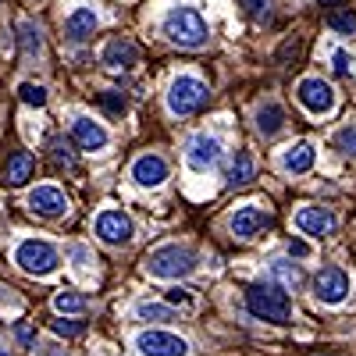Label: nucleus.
Masks as SVG:
<instances>
[{"mask_svg": "<svg viewBox=\"0 0 356 356\" xmlns=\"http://www.w3.org/2000/svg\"><path fill=\"white\" fill-rule=\"evenodd\" d=\"M246 310L267 324H289L292 321V300L275 282H257L246 289Z\"/></svg>", "mask_w": 356, "mask_h": 356, "instance_id": "f257e3e1", "label": "nucleus"}, {"mask_svg": "<svg viewBox=\"0 0 356 356\" xmlns=\"http://www.w3.org/2000/svg\"><path fill=\"white\" fill-rule=\"evenodd\" d=\"M164 36L178 47H203L207 43V22L196 8H171L164 18Z\"/></svg>", "mask_w": 356, "mask_h": 356, "instance_id": "f03ea898", "label": "nucleus"}, {"mask_svg": "<svg viewBox=\"0 0 356 356\" xmlns=\"http://www.w3.org/2000/svg\"><path fill=\"white\" fill-rule=\"evenodd\" d=\"M146 267H150L154 278L171 282V278L193 275V271H196V257H193L186 246H161V250H154L150 257H146Z\"/></svg>", "mask_w": 356, "mask_h": 356, "instance_id": "7ed1b4c3", "label": "nucleus"}, {"mask_svg": "<svg viewBox=\"0 0 356 356\" xmlns=\"http://www.w3.org/2000/svg\"><path fill=\"white\" fill-rule=\"evenodd\" d=\"M207 104V86L193 75H178L168 89V111L186 118V114H196L200 107Z\"/></svg>", "mask_w": 356, "mask_h": 356, "instance_id": "20e7f679", "label": "nucleus"}, {"mask_svg": "<svg viewBox=\"0 0 356 356\" xmlns=\"http://www.w3.org/2000/svg\"><path fill=\"white\" fill-rule=\"evenodd\" d=\"M15 264L22 267L25 275H50L57 264V250L50 246V243H43V239H25V243H18V250H15Z\"/></svg>", "mask_w": 356, "mask_h": 356, "instance_id": "39448f33", "label": "nucleus"}, {"mask_svg": "<svg viewBox=\"0 0 356 356\" xmlns=\"http://www.w3.org/2000/svg\"><path fill=\"white\" fill-rule=\"evenodd\" d=\"M136 349L143 356H186L189 342L171 335V332H139L136 335Z\"/></svg>", "mask_w": 356, "mask_h": 356, "instance_id": "423d86ee", "label": "nucleus"}, {"mask_svg": "<svg viewBox=\"0 0 356 356\" xmlns=\"http://www.w3.org/2000/svg\"><path fill=\"white\" fill-rule=\"evenodd\" d=\"M314 296L321 303H342L349 296V275L342 271V267H321L317 278H314Z\"/></svg>", "mask_w": 356, "mask_h": 356, "instance_id": "0eeeda50", "label": "nucleus"}, {"mask_svg": "<svg viewBox=\"0 0 356 356\" xmlns=\"http://www.w3.org/2000/svg\"><path fill=\"white\" fill-rule=\"evenodd\" d=\"M300 104L310 111V114H328L335 107V89L324 82V79H303L300 89H296Z\"/></svg>", "mask_w": 356, "mask_h": 356, "instance_id": "6e6552de", "label": "nucleus"}, {"mask_svg": "<svg viewBox=\"0 0 356 356\" xmlns=\"http://www.w3.org/2000/svg\"><path fill=\"white\" fill-rule=\"evenodd\" d=\"M29 211L40 214V218H61L68 211V196L57 186H36L29 193Z\"/></svg>", "mask_w": 356, "mask_h": 356, "instance_id": "1a4fd4ad", "label": "nucleus"}, {"mask_svg": "<svg viewBox=\"0 0 356 356\" xmlns=\"http://www.w3.org/2000/svg\"><path fill=\"white\" fill-rule=\"evenodd\" d=\"M264 228H271V214L257 203H246L232 214V232L239 235V239H253V235H260Z\"/></svg>", "mask_w": 356, "mask_h": 356, "instance_id": "9d476101", "label": "nucleus"}, {"mask_svg": "<svg viewBox=\"0 0 356 356\" xmlns=\"http://www.w3.org/2000/svg\"><path fill=\"white\" fill-rule=\"evenodd\" d=\"M296 228L307 232V235H332L339 228V218L328 211V207H303L300 214H296Z\"/></svg>", "mask_w": 356, "mask_h": 356, "instance_id": "9b49d317", "label": "nucleus"}, {"mask_svg": "<svg viewBox=\"0 0 356 356\" xmlns=\"http://www.w3.org/2000/svg\"><path fill=\"white\" fill-rule=\"evenodd\" d=\"M97 235H100L104 243H111V246L129 243V239H132V221H129V214H122V211H104V214L97 218Z\"/></svg>", "mask_w": 356, "mask_h": 356, "instance_id": "f8f14e48", "label": "nucleus"}, {"mask_svg": "<svg viewBox=\"0 0 356 356\" xmlns=\"http://www.w3.org/2000/svg\"><path fill=\"white\" fill-rule=\"evenodd\" d=\"M186 161L193 171H207L221 161V143L214 136H193L189 139V150H186Z\"/></svg>", "mask_w": 356, "mask_h": 356, "instance_id": "ddd939ff", "label": "nucleus"}, {"mask_svg": "<svg viewBox=\"0 0 356 356\" xmlns=\"http://www.w3.org/2000/svg\"><path fill=\"white\" fill-rule=\"evenodd\" d=\"M100 57H104V65H107L111 72H132V68L139 65V50H136L132 40H111Z\"/></svg>", "mask_w": 356, "mask_h": 356, "instance_id": "4468645a", "label": "nucleus"}, {"mask_svg": "<svg viewBox=\"0 0 356 356\" xmlns=\"http://www.w3.org/2000/svg\"><path fill=\"white\" fill-rule=\"evenodd\" d=\"M132 178L139 186H161L164 178H168V161L164 157H157V154H143V157H136V164H132Z\"/></svg>", "mask_w": 356, "mask_h": 356, "instance_id": "2eb2a0df", "label": "nucleus"}, {"mask_svg": "<svg viewBox=\"0 0 356 356\" xmlns=\"http://www.w3.org/2000/svg\"><path fill=\"white\" fill-rule=\"evenodd\" d=\"M72 139L82 146V150H104L107 146V129L97 125L93 118H75L72 122Z\"/></svg>", "mask_w": 356, "mask_h": 356, "instance_id": "dca6fc26", "label": "nucleus"}, {"mask_svg": "<svg viewBox=\"0 0 356 356\" xmlns=\"http://www.w3.org/2000/svg\"><path fill=\"white\" fill-rule=\"evenodd\" d=\"M97 25H100V18H97V11L93 8H79V11H72L68 15V22H65V33H68V40H86V36H93L97 33Z\"/></svg>", "mask_w": 356, "mask_h": 356, "instance_id": "f3484780", "label": "nucleus"}, {"mask_svg": "<svg viewBox=\"0 0 356 356\" xmlns=\"http://www.w3.org/2000/svg\"><path fill=\"white\" fill-rule=\"evenodd\" d=\"M314 157H317V150L310 143H296V146H289V150L282 154V168L292 171V175H307L314 168Z\"/></svg>", "mask_w": 356, "mask_h": 356, "instance_id": "a211bd4d", "label": "nucleus"}, {"mask_svg": "<svg viewBox=\"0 0 356 356\" xmlns=\"http://www.w3.org/2000/svg\"><path fill=\"white\" fill-rule=\"evenodd\" d=\"M282 125H285V111H282V104H275V100L260 104V111H257V129H260V136H275Z\"/></svg>", "mask_w": 356, "mask_h": 356, "instance_id": "6ab92c4d", "label": "nucleus"}, {"mask_svg": "<svg viewBox=\"0 0 356 356\" xmlns=\"http://www.w3.org/2000/svg\"><path fill=\"white\" fill-rule=\"evenodd\" d=\"M33 154H25V150H18L11 161H8V171H4V178H8V186H25L29 182V178H33Z\"/></svg>", "mask_w": 356, "mask_h": 356, "instance_id": "aec40b11", "label": "nucleus"}, {"mask_svg": "<svg viewBox=\"0 0 356 356\" xmlns=\"http://www.w3.org/2000/svg\"><path fill=\"white\" fill-rule=\"evenodd\" d=\"M136 317H139V321H157V324L178 321L175 307H168V303H139V307H136Z\"/></svg>", "mask_w": 356, "mask_h": 356, "instance_id": "412c9836", "label": "nucleus"}, {"mask_svg": "<svg viewBox=\"0 0 356 356\" xmlns=\"http://www.w3.org/2000/svg\"><path fill=\"white\" fill-rule=\"evenodd\" d=\"M253 157L246 154V150H239L235 154V164H232V171H228V182L232 186H246V182H253Z\"/></svg>", "mask_w": 356, "mask_h": 356, "instance_id": "4be33fe9", "label": "nucleus"}, {"mask_svg": "<svg viewBox=\"0 0 356 356\" xmlns=\"http://www.w3.org/2000/svg\"><path fill=\"white\" fill-rule=\"evenodd\" d=\"M303 50H307V40H303V36H292V40H285V43L278 47V65L296 68V65L303 61Z\"/></svg>", "mask_w": 356, "mask_h": 356, "instance_id": "5701e85b", "label": "nucleus"}, {"mask_svg": "<svg viewBox=\"0 0 356 356\" xmlns=\"http://www.w3.org/2000/svg\"><path fill=\"white\" fill-rule=\"evenodd\" d=\"M86 307H89V300L82 292H57L54 296V310L57 314H86Z\"/></svg>", "mask_w": 356, "mask_h": 356, "instance_id": "b1692460", "label": "nucleus"}, {"mask_svg": "<svg viewBox=\"0 0 356 356\" xmlns=\"http://www.w3.org/2000/svg\"><path fill=\"white\" fill-rule=\"evenodd\" d=\"M328 29H335V33H342V36L356 33V11L353 8H332L328 11Z\"/></svg>", "mask_w": 356, "mask_h": 356, "instance_id": "393cba45", "label": "nucleus"}, {"mask_svg": "<svg viewBox=\"0 0 356 356\" xmlns=\"http://www.w3.org/2000/svg\"><path fill=\"white\" fill-rule=\"evenodd\" d=\"M50 157H54V164H61V168H75V150H72V143L68 139H50Z\"/></svg>", "mask_w": 356, "mask_h": 356, "instance_id": "a878e982", "label": "nucleus"}, {"mask_svg": "<svg viewBox=\"0 0 356 356\" xmlns=\"http://www.w3.org/2000/svg\"><path fill=\"white\" fill-rule=\"evenodd\" d=\"M18 97H22V104H29V107H43V104H47V89L36 86V82H22V86H18Z\"/></svg>", "mask_w": 356, "mask_h": 356, "instance_id": "bb28decb", "label": "nucleus"}, {"mask_svg": "<svg viewBox=\"0 0 356 356\" xmlns=\"http://www.w3.org/2000/svg\"><path fill=\"white\" fill-rule=\"evenodd\" d=\"M335 150H342L346 157H356V125H342L335 132Z\"/></svg>", "mask_w": 356, "mask_h": 356, "instance_id": "cd10ccee", "label": "nucleus"}, {"mask_svg": "<svg viewBox=\"0 0 356 356\" xmlns=\"http://www.w3.org/2000/svg\"><path fill=\"white\" fill-rule=\"evenodd\" d=\"M271 271H275V278H282L285 285H300V282H303V271H300V267H296V264H285V260H275Z\"/></svg>", "mask_w": 356, "mask_h": 356, "instance_id": "c85d7f7f", "label": "nucleus"}, {"mask_svg": "<svg viewBox=\"0 0 356 356\" xmlns=\"http://www.w3.org/2000/svg\"><path fill=\"white\" fill-rule=\"evenodd\" d=\"M22 43H25V54H40V47H43V40H40V29L36 25H22Z\"/></svg>", "mask_w": 356, "mask_h": 356, "instance_id": "c756f323", "label": "nucleus"}, {"mask_svg": "<svg viewBox=\"0 0 356 356\" xmlns=\"http://www.w3.org/2000/svg\"><path fill=\"white\" fill-rule=\"evenodd\" d=\"M239 8L250 18H267V15H271V0H239Z\"/></svg>", "mask_w": 356, "mask_h": 356, "instance_id": "7c9ffc66", "label": "nucleus"}, {"mask_svg": "<svg viewBox=\"0 0 356 356\" xmlns=\"http://www.w3.org/2000/svg\"><path fill=\"white\" fill-rule=\"evenodd\" d=\"M15 335H18V342H22V346L36 349V328H33L29 321H18V324H15Z\"/></svg>", "mask_w": 356, "mask_h": 356, "instance_id": "2f4dec72", "label": "nucleus"}, {"mask_svg": "<svg viewBox=\"0 0 356 356\" xmlns=\"http://www.w3.org/2000/svg\"><path fill=\"white\" fill-rule=\"evenodd\" d=\"M54 332L72 339V335H82V332H86V324H82V321H54Z\"/></svg>", "mask_w": 356, "mask_h": 356, "instance_id": "473e14b6", "label": "nucleus"}, {"mask_svg": "<svg viewBox=\"0 0 356 356\" xmlns=\"http://www.w3.org/2000/svg\"><path fill=\"white\" fill-rule=\"evenodd\" d=\"M168 307H193L189 289H168Z\"/></svg>", "mask_w": 356, "mask_h": 356, "instance_id": "72a5a7b5", "label": "nucleus"}, {"mask_svg": "<svg viewBox=\"0 0 356 356\" xmlns=\"http://www.w3.org/2000/svg\"><path fill=\"white\" fill-rule=\"evenodd\" d=\"M100 100H104V107H107L111 114H122V111H125V100L118 97V93H104Z\"/></svg>", "mask_w": 356, "mask_h": 356, "instance_id": "f704fd0d", "label": "nucleus"}, {"mask_svg": "<svg viewBox=\"0 0 356 356\" xmlns=\"http://www.w3.org/2000/svg\"><path fill=\"white\" fill-rule=\"evenodd\" d=\"M335 72H339V75L349 72V54H346V50H335Z\"/></svg>", "mask_w": 356, "mask_h": 356, "instance_id": "c9c22d12", "label": "nucleus"}, {"mask_svg": "<svg viewBox=\"0 0 356 356\" xmlns=\"http://www.w3.org/2000/svg\"><path fill=\"white\" fill-rule=\"evenodd\" d=\"M36 356H68V353H65L61 346H54V342H50V346H40V349H36Z\"/></svg>", "mask_w": 356, "mask_h": 356, "instance_id": "e433bc0d", "label": "nucleus"}, {"mask_svg": "<svg viewBox=\"0 0 356 356\" xmlns=\"http://www.w3.org/2000/svg\"><path fill=\"white\" fill-rule=\"evenodd\" d=\"M289 253L292 257H307V243H289Z\"/></svg>", "mask_w": 356, "mask_h": 356, "instance_id": "4c0bfd02", "label": "nucleus"}, {"mask_svg": "<svg viewBox=\"0 0 356 356\" xmlns=\"http://www.w3.org/2000/svg\"><path fill=\"white\" fill-rule=\"evenodd\" d=\"M342 0H321V8H339Z\"/></svg>", "mask_w": 356, "mask_h": 356, "instance_id": "58836bf2", "label": "nucleus"}]
</instances>
